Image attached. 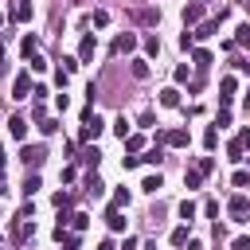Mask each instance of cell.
<instances>
[{"instance_id": "cell-12", "label": "cell", "mask_w": 250, "mask_h": 250, "mask_svg": "<svg viewBox=\"0 0 250 250\" xmlns=\"http://www.w3.org/2000/svg\"><path fill=\"white\" fill-rule=\"evenodd\" d=\"M66 227H70L74 234H82V230L90 227V215H86V211H78V215H70V219H66Z\"/></svg>"}, {"instance_id": "cell-49", "label": "cell", "mask_w": 250, "mask_h": 250, "mask_svg": "<svg viewBox=\"0 0 250 250\" xmlns=\"http://www.w3.org/2000/svg\"><path fill=\"white\" fill-rule=\"evenodd\" d=\"M0 195H4V180H0Z\"/></svg>"}, {"instance_id": "cell-3", "label": "cell", "mask_w": 250, "mask_h": 250, "mask_svg": "<svg viewBox=\"0 0 250 250\" xmlns=\"http://www.w3.org/2000/svg\"><path fill=\"white\" fill-rule=\"evenodd\" d=\"M12 98H16V102L31 98V70H20V74H16V82H12Z\"/></svg>"}, {"instance_id": "cell-51", "label": "cell", "mask_w": 250, "mask_h": 250, "mask_svg": "<svg viewBox=\"0 0 250 250\" xmlns=\"http://www.w3.org/2000/svg\"><path fill=\"white\" fill-rule=\"evenodd\" d=\"M0 23H4V16H0Z\"/></svg>"}, {"instance_id": "cell-42", "label": "cell", "mask_w": 250, "mask_h": 250, "mask_svg": "<svg viewBox=\"0 0 250 250\" xmlns=\"http://www.w3.org/2000/svg\"><path fill=\"white\" fill-rule=\"evenodd\" d=\"M94 23H98V27H105V23H109V12H105V8H98V12H94Z\"/></svg>"}, {"instance_id": "cell-9", "label": "cell", "mask_w": 250, "mask_h": 250, "mask_svg": "<svg viewBox=\"0 0 250 250\" xmlns=\"http://www.w3.org/2000/svg\"><path fill=\"white\" fill-rule=\"evenodd\" d=\"M184 23H188V27H195V23H203V4H199V0L184 8Z\"/></svg>"}, {"instance_id": "cell-2", "label": "cell", "mask_w": 250, "mask_h": 250, "mask_svg": "<svg viewBox=\"0 0 250 250\" xmlns=\"http://www.w3.org/2000/svg\"><path fill=\"white\" fill-rule=\"evenodd\" d=\"M227 215H230L234 223H246V215H250V199H246L242 191L230 195V199H227Z\"/></svg>"}, {"instance_id": "cell-20", "label": "cell", "mask_w": 250, "mask_h": 250, "mask_svg": "<svg viewBox=\"0 0 250 250\" xmlns=\"http://www.w3.org/2000/svg\"><path fill=\"white\" fill-rule=\"evenodd\" d=\"M141 188H145L148 195H156V191L164 188V180H160V172H156V176H145V184H141Z\"/></svg>"}, {"instance_id": "cell-29", "label": "cell", "mask_w": 250, "mask_h": 250, "mask_svg": "<svg viewBox=\"0 0 250 250\" xmlns=\"http://www.w3.org/2000/svg\"><path fill=\"white\" fill-rule=\"evenodd\" d=\"M55 129H59V121H55V117H43V121H39V133H43V137H51Z\"/></svg>"}, {"instance_id": "cell-18", "label": "cell", "mask_w": 250, "mask_h": 250, "mask_svg": "<svg viewBox=\"0 0 250 250\" xmlns=\"http://www.w3.org/2000/svg\"><path fill=\"white\" fill-rule=\"evenodd\" d=\"M12 20H20V23H23V20H31V4H27V0H20V4L12 8Z\"/></svg>"}, {"instance_id": "cell-47", "label": "cell", "mask_w": 250, "mask_h": 250, "mask_svg": "<svg viewBox=\"0 0 250 250\" xmlns=\"http://www.w3.org/2000/svg\"><path fill=\"white\" fill-rule=\"evenodd\" d=\"M242 105H246V109H250V90H246V98H242Z\"/></svg>"}, {"instance_id": "cell-33", "label": "cell", "mask_w": 250, "mask_h": 250, "mask_svg": "<svg viewBox=\"0 0 250 250\" xmlns=\"http://www.w3.org/2000/svg\"><path fill=\"white\" fill-rule=\"evenodd\" d=\"M180 219H188V223L195 219V203H191V199H184V203H180Z\"/></svg>"}, {"instance_id": "cell-36", "label": "cell", "mask_w": 250, "mask_h": 250, "mask_svg": "<svg viewBox=\"0 0 250 250\" xmlns=\"http://www.w3.org/2000/svg\"><path fill=\"white\" fill-rule=\"evenodd\" d=\"M137 20H141V23H156V20H160V12H152V8H145V12H137Z\"/></svg>"}, {"instance_id": "cell-34", "label": "cell", "mask_w": 250, "mask_h": 250, "mask_svg": "<svg viewBox=\"0 0 250 250\" xmlns=\"http://www.w3.org/2000/svg\"><path fill=\"white\" fill-rule=\"evenodd\" d=\"M188 238H191V234H188V227H176V230H172V246H184Z\"/></svg>"}, {"instance_id": "cell-25", "label": "cell", "mask_w": 250, "mask_h": 250, "mask_svg": "<svg viewBox=\"0 0 250 250\" xmlns=\"http://www.w3.org/2000/svg\"><path fill=\"white\" fill-rule=\"evenodd\" d=\"M125 148H129V152H141V148H145V137L129 133V137H125Z\"/></svg>"}, {"instance_id": "cell-24", "label": "cell", "mask_w": 250, "mask_h": 250, "mask_svg": "<svg viewBox=\"0 0 250 250\" xmlns=\"http://www.w3.org/2000/svg\"><path fill=\"white\" fill-rule=\"evenodd\" d=\"M145 55H148V59H156V55H160V39H156V35H148V39H145Z\"/></svg>"}, {"instance_id": "cell-21", "label": "cell", "mask_w": 250, "mask_h": 250, "mask_svg": "<svg viewBox=\"0 0 250 250\" xmlns=\"http://www.w3.org/2000/svg\"><path fill=\"white\" fill-rule=\"evenodd\" d=\"M86 191H90V195H94V199H98V195H102V191H105V184H102V180H98V176H94V172H90V176H86Z\"/></svg>"}, {"instance_id": "cell-1", "label": "cell", "mask_w": 250, "mask_h": 250, "mask_svg": "<svg viewBox=\"0 0 250 250\" xmlns=\"http://www.w3.org/2000/svg\"><path fill=\"white\" fill-rule=\"evenodd\" d=\"M12 234H16V242H27L35 234V211H31V203H23L20 215L12 219Z\"/></svg>"}, {"instance_id": "cell-31", "label": "cell", "mask_w": 250, "mask_h": 250, "mask_svg": "<svg viewBox=\"0 0 250 250\" xmlns=\"http://www.w3.org/2000/svg\"><path fill=\"white\" fill-rule=\"evenodd\" d=\"M98 160H102V152H98V148H86V152H82V164H90V168H98Z\"/></svg>"}, {"instance_id": "cell-28", "label": "cell", "mask_w": 250, "mask_h": 250, "mask_svg": "<svg viewBox=\"0 0 250 250\" xmlns=\"http://www.w3.org/2000/svg\"><path fill=\"white\" fill-rule=\"evenodd\" d=\"M133 78H148V62L145 59H133Z\"/></svg>"}, {"instance_id": "cell-10", "label": "cell", "mask_w": 250, "mask_h": 250, "mask_svg": "<svg viewBox=\"0 0 250 250\" xmlns=\"http://www.w3.org/2000/svg\"><path fill=\"white\" fill-rule=\"evenodd\" d=\"M215 31H219V20H203V23H195L191 39H207V35H215Z\"/></svg>"}, {"instance_id": "cell-5", "label": "cell", "mask_w": 250, "mask_h": 250, "mask_svg": "<svg viewBox=\"0 0 250 250\" xmlns=\"http://www.w3.org/2000/svg\"><path fill=\"white\" fill-rule=\"evenodd\" d=\"M133 47H137V35H133V31H121V35L109 43V55H129Z\"/></svg>"}, {"instance_id": "cell-48", "label": "cell", "mask_w": 250, "mask_h": 250, "mask_svg": "<svg viewBox=\"0 0 250 250\" xmlns=\"http://www.w3.org/2000/svg\"><path fill=\"white\" fill-rule=\"evenodd\" d=\"M0 66H4V39H0Z\"/></svg>"}, {"instance_id": "cell-19", "label": "cell", "mask_w": 250, "mask_h": 250, "mask_svg": "<svg viewBox=\"0 0 250 250\" xmlns=\"http://www.w3.org/2000/svg\"><path fill=\"white\" fill-rule=\"evenodd\" d=\"M195 172H199V176H211V172H215V156H199V160H195Z\"/></svg>"}, {"instance_id": "cell-52", "label": "cell", "mask_w": 250, "mask_h": 250, "mask_svg": "<svg viewBox=\"0 0 250 250\" xmlns=\"http://www.w3.org/2000/svg\"><path fill=\"white\" fill-rule=\"evenodd\" d=\"M246 160H250V156H246Z\"/></svg>"}, {"instance_id": "cell-41", "label": "cell", "mask_w": 250, "mask_h": 250, "mask_svg": "<svg viewBox=\"0 0 250 250\" xmlns=\"http://www.w3.org/2000/svg\"><path fill=\"white\" fill-rule=\"evenodd\" d=\"M55 207L66 211V207H70V191H59V195H55Z\"/></svg>"}, {"instance_id": "cell-40", "label": "cell", "mask_w": 250, "mask_h": 250, "mask_svg": "<svg viewBox=\"0 0 250 250\" xmlns=\"http://www.w3.org/2000/svg\"><path fill=\"white\" fill-rule=\"evenodd\" d=\"M230 184H234V188H246V184H250V172H234Z\"/></svg>"}, {"instance_id": "cell-13", "label": "cell", "mask_w": 250, "mask_h": 250, "mask_svg": "<svg viewBox=\"0 0 250 250\" xmlns=\"http://www.w3.org/2000/svg\"><path fill=\"white\" fill-rule=\"evenodd\" d=\"M20 55H23V59L39 55V39H35V35H23V43H20Z\"/></svg>"}, {"instance_id": "cell-7", "label": "cell", "mask_w": 250, "mask_h": 250, "mask_svg": "<svg viewBox=\"0 0 250 250\" xmlns=\"http://www.w3.org/2000/svg\"><path fill=\"white\" fill-rule=\"evenodd\" d=\"M94 51H98V39H94V35H82V43H78V62H90Z\"/></svg>"}, {"instance_id": "cell-50", "label": "cell", "mask_w": 250, "mask_h": 250, "mask_svg": "<svg viewBox=\"0 0 250 250\" xmlns=\"http://www.w3.org/2000/svg\"><path fill=\"white\" fill-rule=\"evenodd\" d=\"M0 250H4V238H0Z\"/></svg>"}, {"instance_id": "cell-16", "label": "cell", "mask_w": 250, "mask_h": 250, "mask_svg": "<svg viewBox=\"0 0 250 250\" xmlns=\"http://www.w3.org/2000/svg\"><path fill=\"white\" fill-rule=\"evenodd\" d=\"M219 90H223V94H219V102H223V105H230V98H234V78H223V82H219Z\"/></svg>"}, {"instance_id": "cell-22", "label": "cell", "mask_w": 250, "mask_h": 250, "mask_svg": "<svg viewBox=\"0 0 250 250\" xmlns=\"http://www.w3.org/2000/svg\"><path fill=\"white\" fill-rule=\"evenodd\" d=\"M105 223H109V230H125V215L121 211H105Z\"/></svg>"}, {"instance_id": "cell-26", "label": "cell", "mask_w": 250, "mask_h": 250, "mask_svg": "<svg viewBox=\"0 0 250 250\" xmlns=\"http://www.w3.org/2000/svg\"><path fill=\"white\" fill-rule=\"evenodd\" d=\"M242 152H246V148H242V145H238V137H234V141L227 145V156H230V160H246Z\"/></svg>"}, {"instance_id": "cell-38", "label": "cell", "mask_w": 250, "mask_h": 250, "mask_svg": "<svg viewBox=\"0 0 250 250\" xmlns=\"http://www.w3.org/2000/svg\"><path fill=\"white\" fill-rule=\"evenodd\" d=\"M27 66H31V70H47V59H43V55H31Z\"/></svg>"}, {"instance_id": "cell-30", "label": "cell", "mask_w": 250, "mask_h": 250, "mask_svg": "<svg viewBox=\"0 0 250 250\" xmlns=\"http://www.w3.org/2000/svg\"><path fill=\"white\" fill-rule=\"evenodd\" d=\"M203 145H207V148H215V145H219V129H215V125H207V133H203Z\"/></svg>"}, {"instance_id": "cell-6", "label": "cell", "mask_w": 250, "mask_h": 250, "mask_svg": "<svg viewBox=\"0 0 250 250\" xmlns=\"http://www.w3.org/2000/svg\"><path fill=\"white\" fill-rule=\"evenodd\" d=\"M102 129H105V125H102V117L94 113L90 121H82V133H78V141H98V137H102Z\"/></svg>"}, {"instance_id": "cell-37", "label": "cell", "mask_w": 250, "mask_h": 250, "mask_svg": "<svg viewBox=\"0 0 250 250\" xmlns=\"http://www.w3.org/2000/svg\"><path fill=\"white\" fill-rule=\"evenodd\" d=\"M113 133L125 141V137H129V121H125V117H117V121H113Z\"/></svg>"}, {"instance_id": "cell-8", "label": "cell", "mask_w": 250, "mask_h": 250, "mask_svg": "<svg viewBox=\"0 0 250 250\" xmlns=\"http://www.w3.org/2000/svg\"><path fill=\"white\" fill-rule=\"evenodd\" d=\"M160 141L172 145V148H184L188 145V129H168V133H160Z\"/></svg>"}, {"instance_id": "cell-44", "label": "cell", "mask_w": 250, "mask_h": 250, "mask_svg": "<svg viewBox=\"0 0 250 250\" xmlns=\"http://www.w3.org/2000/svg\"><path fill=\"white\" fill-rule=\"evenodd\" d=\"M234 66H238L242 74H250V59H234Z\"/></svg>"}, {"instance_id": "cell-43", "label": "cell", "mask_w": 250, "mask_h": 250, "mask_svg": "<svg viewBox=\"0 0 250 250\" xmlns=\"http://www.w3.org/2000/svg\"><path fill=\"white\" fill-rule=\"evenodd\" d=\"M230 250H250V238H246V234H238V238L230 242Z\"/></svg>"}, {"instance_id": "cell-32", "label": "cell", "mask_w": 250, "mask_h": 250, "mask_svg": "<svg viewBox=\"0 0 250 250\" xmlns=\"http://www.w3.org/2000/svg\"><path fill=\"white\" fill-rule=\"evenodd\" d=\"M35 191H39V176H27V180H23V195H27V199H31V195H35Z\"/></svg>"}, {"instance_id": "cell-4", "label": "cell", "mask_w": 250, "mask_h": 250, "mask_svg": "<svg viewBox=\"0 0 250 250\" xmlns=\"http://www.w3.org/2000/svg\"><path fill=\"white\" fill-rule=\"evenodd\" d=\"M20 160H23L27 168H39V164L47 160V148H43V145H23V152H20Z\"/></svg>"}, {"instance_id": "cell-23", "label": "cell", "mask_w": 250, "mask_h": 250, "mask_svg": "<svg viewBox=\"0 0 250 250\" xmlns=\"http://www.w3.org/2000/svg\"><path fill=\"white\" fill-rule=\"evenodd\" d=\"M55 238L62 242V250H78V234H66V230H55Z\"/></svg>"}, {"instance_id": "cell-39", "label": "cell", "mask_w": 250, "mask_h": 250, "mask_svg": "<svg viewBox=\"0 0 250 250\" xmlns=\"http://www.w3.org/2000/svg\"><path fill=\"white\" fill-rule=\"evenodd\" d=\"M141 160H145V164H160V160H164V156H160V145H156V148H152V152H145V156H141Z\"/></svg>"}, {"instance_id": "cell-11", "label": "cell", "mask_w": 250, "mask_h": 250, "mask_svg": "<svg viewBox=\"0 0 250 250\" xmlns=\"http://www.w3.org/2000/svg\"><path fill=\"white\" fill-rule=\"evenodd\" d=\"M8 133H12V137H20V141H23V137H27V117H20V113H16V117H12V121H8Z\"/></svg>"}, {"instance_id": "cell-17", "label": "cell", "mask_w": 250, "mask_h": 250, "mask_svg": "<svg viewBox=\"0 0 250 250\" xmlns=\"http://www.w3.org/2000/svg\"><path fill=\"white\" fill-rule=\"evenodd\" d=\"M121 207H129V191H125V188H117L113 199H109V211H121Z\"/></svg>"}, {"instance_id": "cell-35", "label": "cell", "mask_w": 250, "mask_h": 250, "mask_svg": "<svg viewBox=\"0 0 250 250\" xmlns=\"http://www.w3.org/2000/svg\"><path fill=\"white\" fill-rule=\"evenodd\" d=\"M234 43H250V23H238L234 27Z\"/></svg>"}, {"instance_id": "cell-15", "label": "cell", "mask_w": 250, "mask_h": 250, "mask_svg": "<svg viewBox=\"0 0 250 250\" xmlns=\"http://www.w3.org/2000/svg\"><path fill=\"white\" fill-rule=\"evenodd\" d=\"M160 105H168V109L180 105V90H176V86H164V90H160Z\"/></svg>"}, {"instance_id": "cell-45", "label": "cell", "mask_w": 250, "mask_h": 250, "mask_svg": "<svg viewBox=\"0 0 250 250\" xmlns=\"http://www.w3.org/2000/svg\"><path fill=\"white\" fill-rule=\"evenodd\" d=\"M0 180H4V145H0Z\"/></svg>"}, {"instance_id": "cell-27", "label": "cell", "mask_w": 250, "mask_h": 250, "mask_svg": "<svg viewBox=\"0 0 250 250\" xmlns=\"http://www.w3.org/2000/svg\"><path fill=\"white\" fill-rule=\"evenodd\" d=\"M184 184H188V191H191V188H199V184H203V176H199L195 168H188V172H184Z\"/></svg>"}, {"instance_id": "cell-14", "label": "cell", "mask_w": 250, "mask_h": 250, "mask_svg": "<svg viewBox=\"0 0 250 250\" xmlns=\"http://www.w3.org/2000/svg\"><path fill=\"white\" fill-rule=\"evenodd\" d=\"M191 62H195V66H211V62H215V55H211L207 47H195V51H191Z\"/></svg>"}, {"instance_id": "cell-46", "label": "cell", "mask_w": 250, "mask_h": 250, "mask_svg": "<svg viewBox=\"0 0 250 250\" xmlns=\"http://www.w3.org/2000/svg\"><path fill=\"white\" fill-rule=\"evenodd\" d=\"M98 250H113V242H109V238H105V242H102V246H98Z\"/></svg>"}]
</instances>
